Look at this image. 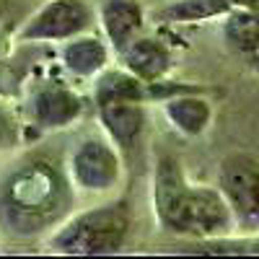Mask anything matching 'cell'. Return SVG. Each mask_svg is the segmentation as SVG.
Segmentation results:
<instances>
[{"mask_svg":"<svg viewBox=\"0 0 259 259\" xmlns=\"http://www.w3.org/2000/svg\"><path fill=\"white\" fill-rule=\"evenodd\" d=\"M153 205L166 231L197 239H215L233 228L236 218L221 187L187 184L174 156H163L153 177Z\"/></svg>","mask_w":259,"mask_h":259,"instance_id":"obj_1","label":"cell"},{"mask_svg":"<svg viewBox=\"0 0 259 259\" xmlns=\"http://www.w3.org/2000/svg\"><path fill=\"white\" fill-rule=\"evenodd\" d=\"M70 202L68 184L50 161H26L13 168L0 189V218L18 233L52 226Z\"/></svg>","mask_w":259,"mask_h":259,"instance_id":"obj_2","label":"cell"},{"mask_svg":"<svg viewBox=\"0 0 259 259\" xmlns=\"http://www.w3.org/2000/svg\"><path fill=\"white\" fill-rule=\"evenodd\" d=\"M127 228L130 215L124 207L106 205L73 218L52 239V246L62 254H114L124 244Z\"/></svg>","mask_w":259,"mask_h":259,"instance_id":"obj_3","label":"cell"},{"mask_svg":"<svg viewBox=\"0 0 259 259\" xmlns=\"http://www.w3.org/2000/svg\"><path fill=\"white\" fill-rule=\"evenodd\" d=\"M221 192L228 200L233 218L241 228H259V158L249 153H231L221 163Z\"/></svg>","mask_w":259,"mask_h":259,"instance_id":"obj_4","label":"cell"},{"mask_svg":"<svg viewBox=\"0 0 259 259\" xmlns=\"http://www.w3.org/2000/svg\"><path fill=\"white\" fill-rule=\"evenodd\" d=\"M89 24H91V8L83 0H50L45 8H39L26 21L18 39L24 41L70 39L83 29H89Z\"/></svg>","mask_w":259,"mask_h":259,"instance_id":"obj_5","label":"cell"},{"mask_svg":"<svg viewBox=\"0 0 259 259\" xmlns=\"http://www.w3.org/2000/svg\"><path fill=\"white\" fill-rule=\"evenodd\" d=\"M73 182L89 192H106L119 179V158L117 150L106 140H83L70 158Z\"/></svg>","mask_w":259,"mask_h":259,"instance_id":"obj_6","label":"cell"},{"mask_svg":"<svg viewBox=\"0 0 259 259\" xmlns=\"http://www.w3.org/2000/svg\"><path fill=\"white\" fill-rule=\"evenodd\" d=\"M99 106V119L104 130L109 133L114 145L124 153H130L145 127V112L140 99H101L96 101Z\"/></svg>","mask_w":259,"mask_h":259,"instance_id":"obj_7","label":"cell"},{"mask_svg":"<svg viewBox=\"0 0 259 259\" xmlns=\"http://www.w3.org/2000/svg\"><path fill=\"white\" fill-rule=\"evenodd\" d=\"M29 109H31V117H34L36 124L55 130V127L70 124L80 114L83 104H80V99L68 89V85H62V83H45V85H39V89L31 94Z\"/></svg>","mask_w":259,"mask_h":259,"instance_id":"obj_8","label":"cell"},{"mask_svg":"<svg viewBox=\"0 0 259 259\" xmlns=\"http://www.w3.org/2000/svg\"><path fill=\"white\" fill-rule=\"evenodd\" d=\"M119 55L124 68L140 80H158L171 70V55L156 39H133Z\"/></svg>","mask_w":259,"mask_h":259,"instance_id":"obj_9","label":"cell"},{"mask_svg":"<svg viewBox=\"0 0 259 259\" xmlns=\"http://www.w3.org/2000/svg\"><path fill=\"white\" fill-rule=\"evenodd\" d=\"M101 24L114 50L122 52L143 26V8L135 0H106L101 6Z\"/></svg>","mask_w":259,"mask_h":259,"instance_id":"obj_10","label":"cell"},{"mask_svg":"<svg viewBox=\"0 0 259 259\" xmlns=\"http://www.w3.org/2000/svg\"><path fill=\"white\" fill-rule=\"evenodd\" d=\"M166 117L171 119L179 133L184 135H200L207 130L212 109L205 99L197 96H177L166 104Z\"/></svg>","mask_w":259,"mask_h":259,"instance_id":"obj_11","label":"cell"},{"mask_svg":"<svg viewBox=\"0 0 259 259\" xmlns=\"http://www.w3.org/2000/svg\"><path fill=\"white\" fill-rule=\"evenodd\" d=\"M62 62H65V68L75 75H83V78L94 75L106 65V47L96 36L73 39L62 50Z\"/></svg>","mask_w":259,"mask_h":259,"instance_id":"obj_12","label":"cell"},{"mask_svg":"<svg viewBox=\"0 0 259 259\" xmlns=\"http://www.w3.org/2000/svg\"><path fill=\"white\" fill-rule=\"evenodd\" d=\"M233 11V0H179L168 6L161 16L166 21H179V24H192V21H205L215 16H226Z\"/></svg>","mask_w":259,"mask_h":259,"instance_id":"obj_13","label":"cell"},{"mask_svg":"<svg viewBox=\"0 0 259 259\" xmlns=\"http://www.w3.org/2000/svg\"><path fill=\"white\" fill-rule=\"evenodd\" d=\"M189 254H259V236H249L241 241H231V239H202L197 244L184 246Z\"/></svg>","mask_w":259,"mask_h":259,"instance_id":"obj_14","label":"cell"},{"mask_svg":"<svg viewBox=\"0 0 259 259\" xmlns=\"http://www.w3.org/2000/svg\"><path fill=\"white\" fill-rule=\"evenodd\" d=\"M13 143H16V119L11 112H6L0 106V150L11 148Z\"/></svg>","mask_w":259,"mask_h":259,"instance_id":"obj_15","label":"cell"},{"mask_svg":"<svg viewBox=\"0 0 259 259\" xmlns=\"http://www.w3.org/2000/svg\"><path fill=\"white\" fill-rule=\"evenodd\" d=\"M6 50H8V39H6V34H0V60H3Z\"/></svg>","mask_w":259,"mask_h":259,"instance_id":"obj_16","label":"cell"},{"mask_svg":"<svg viewBox=\"0 0 259 259\" xmlns=\"http://www.w3.org/2000/svg\"><path fill=\"white\" fill-rule=\"evenodd\" d=\"M3 16H6V0H0V21H3Z\"/></svg>","mask_w":259,"mask_h":259,"instance_id":"obj_17","label":"cell"}]
</instances>
